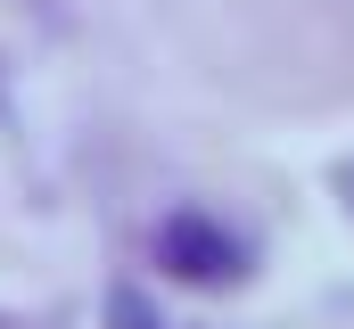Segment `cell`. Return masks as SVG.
<instances>
[{
	"instance_id": "3",
	"label": "cell",
	"mask_w": 354,
	"mask_h": 329,
	"mask_svg": "<svg viewBox=\"0 0 354 329\" xmlns=\"http://www.w3.org/2000/svg\"><path fill=\"white\" fill-rule=\"evenodd\" d=\"M338 181H346V189H354V164H346V173H338ZM346 206H354V198H346Z\"/></svg>"
},
{
	"instance_id": "1",
	"label": "cell",
	"mask_w": 354,
	"mask_h": 329,
	"mask_svg": "<svg viewBox=\"0 0 354 329\" xmlns=\"http://www.w3.org/2000/svg\"><path fill=\"white\" fill-rule=\"evenodd\" d=\"M157 255L174 263V280H198V288H223V280L248 272V247L231 239L223 223H206V214H174L157 231Z\"/></svg>"
},
{
	"instance_id": "2",
	"label": "cell",
	"mask_w": 354,
	"mask_h": 329,
	"mask_svg": "<svg viewBox=\"0 0 354 329\" xmlns=\"http://www.w3.org/2000/svg\"><path fill=\"white\" fill-rule=\"evenodd\" d=\"M107 321H115V329H157V313H149L132 288H115V297H107Z\"/></svg>"
}]
</instances>
